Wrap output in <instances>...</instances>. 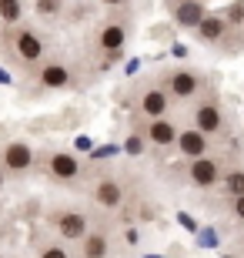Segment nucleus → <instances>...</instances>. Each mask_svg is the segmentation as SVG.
<instances>
[{"mask_svg": "<svg viewBox=\"0 0 244 258\" xmlns=\"http://www.w3.org/2000/svg\"><path fill=\"white\" fill-rule=\"evenodd\" d=\"M7 44H10V50H14V57H17L20 64H27V67L40 64L44 54H47V44L40 37V30H34V27H14L7 34Z\"/></svg>", "mask_w": 244, "mask_h": 258, "instance_id": "nucleus-1", "label": "nucleus"}, {"mask_svg": "<svg viewBox=\"0 0 244 258\" xmlns=\"http://www.w3.org/2000/svg\"><path fill=\"white\" fill-rule=\"evenodd\" d=\"M160 87L168 91L171 101H194L204 91V77L197 71H191V67H171V71H164Z\"/></svg>", "mask_w": 244, "mask_h": 258, "instance_id": "nucleus-2", "label": "nucleus"}, {"mask_svg": "<svg viewBox=\"0 0 244 258\" xmlns=\"http://www.w3.org/2000/svg\"><path fill=\"white\" fill-rule=\"evenodd\" d=\"M54 231L60 235V241H80L91 228V218H87V211L80 208H64V211H54Z\"/></svg>", "mask_w": 244, "mask_h": 258, "instance_id": "nucleus-3", "label": "nucleus"}, {"mask_svg": "<svg viewBox=\"0 0 244 258\" xmlns=\"http://www.w3.org/2000/svg\"><path fill=\"white\" fill-rule=\"evenodd\" d=\"M127 37H131V27H127V20L114 17V20H107V24L101 27V34H97V47L107 54V60H121Z\"/></svg>", "mask_w": 244, "mask_h": 258, "instance_id": "nucleus-4", "label": "nucleus"}, {"mask_svg": "<svg viewBox=\"0 0 244 258\" xmlns=\"http://www.w3.org/2000/svg\"><path fill=\"white\" fill-rule=\"evenodd\" d=\"M191 124H194L197 131H204L207 138H211V134H221L224 131V107L217 104L214 97L197 101L194 111H191Z\"/></svg>", "mask_w": 244, "mask_h": 258, "instance_id": "nucleus-5", "label": "nucleus"}, {"mask_svg": "<svg viewBox=\"0 0 244 258\" xmlns=\"http://www.w3.org/2000/svg\"><path fill=\"white\" fill-rule=\"evenodd\" d=\"M137 114L141 117H164V114H171V97H168V91L160 84H147V87H141L137 91Z\"/></svg>", "mask_w": 244, "mask_h": 258, "instance_id": "nucleus-6", "label": "nucleus"}, {"mask_svg": "<svg viewBox=\"0 0 244 258\" xmlns=\"http://www.w3.org/2000/svg\"><path fill=\"white\" fill-rule=\"evenodd\" d=\"M0 168L10 174H27L34 168V148L27 141H7L0 151Z\"/></svg>", "mask_w": 244, "mask_h": 258, "instance_id": "nucleus-7", "label": "nucleus"}, {"mask_svg": "<svg viewBox=\"0 0 244 258\" xmlns=\"http://www.w3.org/2000/svg\"><path fill=\"white\" fill-rule=\"evenodd\" d=\"M174 148H178V154H181V158L194 161V158H201V154H207V151H211V138H207L204 131H197L194 124H191V127H178Z\"/></svg>", "mask_w": 244, "mask_h": 258, "instance_id": "nucleus-8", "label": "nucleus"}, {"mask_svg": "<svg viewBox=\"0 0 244 258\" xmlns=\"http://www.w3.org/2000/svg\"><path fill=\"white\" fill-rule=\"evenodd\" d=\"M221 171H224V164L217 161V158H211V154H201V158H194L188 168V181L194 184V188H214L217 178H221Z\"/></svg>", "mask_w": 244, "mask_h": 258, "instance_id": "nucleus-9", "label": "nucleus"}, {"mask_svg": "<svg viewBox=\"0 0 244 258\" xmlns=\"http://www.w3.org/2000/svg\"><path fill=\"white\" fill-rule=\"evenodd\" d=\"M37 84L44 91H67V87H74V71L64 60H47L37 71Z\"/></svg>", "mask_w": 244, "mask_h": 258, "instance_id": "nucleus-10", "label": "nucleus"}, {"mask_svg": "<svg viewBox=\"0 0 244 258\" xmlns=\"http://www.w3.org/2000/svg\"><path fill=\"white\" fill-rule=\"evenodd\" d=\"M47 171H50V178L54 181H64V184H70V181H77L80 178V161H77V154H70V151H54L47 158Z\"/></svg>", "mask_w": 244, "mask_h": 258, "instance_id": "nucleus-11", "label": "nucleus"}, {"mask_svg": "<svg viewBox=\"0 0 244 258\" xmlns=\"http://www.w3.org/2000/svg\"><path fill=\"white\" fill-rule=\"evenodd\" d=\"M204 14H207L204 0H174L171 4V17H174V24L181 30H194L204 20Z\"/></svg>", "mask_w": 244, "mask_h": 258, "instance_id": "nucleus-12", "label": "nucleus"}, {"mask_svg": "<svg viewBox=\"0 0 244 258\" xmlns=\"http://www.w3.org/2000/svg\"><path fill=\"white\" fill-rule=\"evenodd\" d=\"M144 138H147L154 148H171L174 138H178V124H174L168 114L164 117H150L147 127H144Z\"/></svg>", "mask_w": 244, "mask_h": 258, "instance_id": "nucleus-13", "label": "nucleus"}, {"mask_svg": "<svg viewBox=\"0 0 244 258\" xmlns=\"http://www.w3.org/2000/svg\"><path fill=\"white\" fill-rule=\"evenodd\" d=\"M91 195H94V201L101 205V208H107V211H114V208L124 205V184L117 181V178H101Z\"/></svg>", "mask_w": 244, "mask_h": 258, "instance_id": "nucleus-14", "label": "nucleus"}, {"mask_svg": "<svg viewBox=\"0 0 244 258\" xmlns=\"http://www.w3.org/2000/svg\"><path fill=\"white\" fill-rule=\"evenodd\" d=\"M107 255H111V235L87 228V235L80 238V258H107Z\"/></svg>", "mask_w": 244, "mask_h": 258, "instance_id": "nucleus-15", "label": "nucleus"}, {"mask_svg": "<svg viewBox=\"0 0 244 258\" xmlns=\"http://www.w3.org/2000/svg\"><path fill=\"white\" fill-rule=\"evenodd\" d=\"M197 40L201 44H217V40H224V34L231 27H227V20L221 17V14H204V20L197 24Z\"/></svg>", "mask_w": 244, "mask_h": 258, "instance_id": "nucleus-16", "label": "nucleus"}, {"mask_svg": "<svg viewBox=\"0 0 244 258\" xmlns=\"http://www.w3.org/2000/svg\"><path fill=\"white\" fill-rule=\"evenodd\" d=\"M217 184H221V195H227V198L241 195L244 191V168H227V171H221Z\"/></svg>", "mask_w": 244, "mask_h": 258, "instance_id": "nucleus-17", "label": "nucleus"}, {"mask_svg": "<svg viewBox=\"0 0 244 258\" xmlns=\"http://www.w3.org/2000/svg\"><path fill=\"white\" fill-rule=\"evenodd\" d=\"M0 20L7 27H17L24 20V0H0Z\"/></svg>", "mask_w": 244, "mask_h": 258, "instance_id": "nucleus-18", "label": "nucleus"}, {"mask_svg": "<svg viewBox=\"0 0 244 258\" xmlns=\"http://www.w3.org/2000/svg\"><path fill=\"white\" fill-rule=\"evenodd\" d=\"M37 258H70V248H67V241H47V245H40Z\"/></svg>", "mask_w": 244, "mask_h": 258, "instance_id": "nucleus-19", "label": "nucleus"}, {"mask_svg": "<svg viewBox=\"0 0 244 258\" xmlns=\"http://www.w3.org/2000/svg\"><path fill=\"white\" fill-rule=\"evenodd\" d=\"M64 7V0H34V10H37V17H57Z\"/></svg>", "mask_w": 244, "mask_h": 258, "instance_id": "nucleus-20", "label": "nucleus"}, {"mask_svg": "<svg viewBox=\"0 0 244 258\" xmlns=\"http://www.w3.org/2000/svg\"><path fill=\"white\" fill-rule=\"evenodd\" d=\"M224 20H227V27H241L244 24V0H234V4L224 10Z\"/></svg>", "mask_w": 244, "mask_h": 258, "instance_id": "nucleus-21", "label": "nucleus"}, {"mask_svg": "<svg viewBox=\"0 0 244 258\" xmlns=\"http://www.w3.org/2000/svg\"><path fill=\"white\" fill-rule=\"evenodd\" d=\"M124 148H127V154H141L144 151V131L141 127L127 134V144H124Z\"/></svg>", "mask_w": 244, "mask_h": 258, "instance_id": "nucleus-22", "label": "nucleus"}, {"mask_svg": "<svg viewBox=\"0 0 244 258\" xmlns=\"http://www.w3.org/2000/svg\"><path fill=\"white\" fill-rule=\"evenodd\" d=\"M231 218H234V221H241V225H244V191L231 198Z\"/></svg>", "mask_w": 244, "mask_h": 258, "instance_id": "nucleus-23", "label": "nucleus"}, {"mask_svg": "<svg viewBox=\"0 0 244 258\" xmlns=\"http://www.w3.org/2000/svg\"><path fill=\"white\" fill-rule=\"evenodd\" d=\"M101 4H104V7H114V10H117V7H124L127 0H101Z\"/></svg>", "mask_w": 244, "mask_h": 258, "instance_id": "nucleus-24", "label": "nucleus"}, {"mask_svg": "<svg viewBox=\"0 0 244 258\" xmlns=\"http://www.w3.org/2000/svg\"><path fill=\"white\" fill-rule=\"evenodd\" d=\"M77 148H80V151H87V148H91V138H84V134H80V138H77Z\"/></svg>", "mask_w": 244, "mask_h": 258, "instance_id": "nucleus-25", "label": "nucleus"}, {"mask_svg": "<svg viewBox=\"0 0 244 258\" xmlns=\"http://www.w3.org/2000/svg\"><path fill=\"white\" fill-rule=\"evenodd\" d=\"M4 174H7V171H4V168H0V191H4Z\"/></svg>", "mask_w": 244, "mask_h": 258, "instance_id": "nucleus-26", "label": "nucleus"}, {"mask_svg": "<svg viewBox=\"0 0 244 258\" xmlns=\"http://www.w3.org/2000/svg\"><path fill=\"white\" fill-rule=\"evenodd\" d=\"M0 258H4V255H0Z\"/></svg>", "mask_w": 244, "mask_h": 258, "instance_id": "nucleus-27", "label": "nucleus"}]
</instances>
